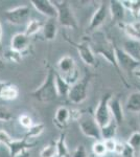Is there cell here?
Here are the masks:
<instances>
[{"mask_svg":"<svg viewBox=\"0 0 140 157\" xmlns=\"http://www.w3.org/2000/svg\"><path fill=\"white\" fill-rule=\"evenodd\" d=\"M89 44H90L94 55H99L105 58V60L108 61V63H110L112 66L114 67V69L116 70L117 75H119V78L123 81L124 86L126 87H130V84L127 82L126 77L123 75V71H121L118 64H117L116 55H115V44L112 41H110L106 37V35L101 32L94 33L91 43H89Z\"/></svg>","mask_w":140,"mask_h":157,"instance_id":"1","label":"cell"},{"mask_svg":"<svg viewBox=\"0 0 140 157\" xmlns=\"http://www.w3.org/2000/svg\"><path fill=\"white\" fill-rule=\"evenodd\" d=\"M30 94L32 98L41 103L52 102L57 98H59L57 88H55V71L52 68L48 69L43 83Z\"/></svg>","mask_w":140,"mask_h":157,"instance_id":"2","label":"cell"},{"mask_svg":"<svg viewBox=\"0 0 140 157\" xmlns=\"http://www.w3.org/2000/svg\"><path fill=\"white\" fill-rule=\"evenodd\" d=\"M55 6L58 10V23L64 27L70 29H75L78 27V21H76L75 15L71 9L68 1L65 0H55L52 1Z\"/></svg>","mask_w":140,"mask_h":157,"instance_id":"3","label":"cell"},{"mask_svg":"<svg viewBox=\"0 0 140 157\" xmlns=\"http://www.w3.org/2000/svg\"><path fill=\"white\" fill-rule=\"evenodd\" d=\"M91 77L89 75H86L81 80H78L74 84L71 85L68 98L73 104H82L88 97V87L90 83Z\"/></svg>","mask_w":140,"mask_h":157,"instance_id":"4","label":"cell"},{"mask_svg":"<svg viewBox=\"0 0 140 157\" xmlns=\"http://www.w3.org/2000/svg\"><path fill=\"white\" fill-rule=\"evenodd\" d=\"M111 98H112L111 93L104 94L101 97L100 101L98 102V105L95 108V111H94L93 116L100 128L106 127L107 125H109L113 121L110 112V108H109V102H110Z\"/></svg>","mask_w":140,"mask_h":157,"instance_id":"5","label":"cell"},{"mask_svg":"<svg viewBox=\"0 0 140 157\" xmlns=\"http://www.w3.org/2000/svg\"><path fill=\"white\" fill-rule=\"evenodd\" d=\"M80 125V129L82 131V133L85 136H87L89 138H92L95 141L103 140L101 137V128L99 127L97 121H95L94 116L91 115H83V117L81 118L78 121Z\"/></svg>","mask_w":140,"mask_h":157,"instance_id":"6","label":"cell"},{"mask_svg":"<svg viewBox=\"0 0 140 157\" xmlns=\"http://www.w3.org/2000/svg\"><path fill=\"white\" fill-rule=\"evenodd\" d=\"M58 68L61 72V75L68 81L69 84H74L78 78V72H76V65L75 61L71 56L66 55L62 57L58 62Z\"/></svg>","mask_w":140,"mask_h":157,"instance_id":"7","label":"cell"},{"mask_svg":"<svg viewBox=\"0 0 140 157\" xmlns=\"http://www.w3.org/2000/svg\"><path fill=\"white\" fill-rule=\"evenodd\" d=\"M115 55H116L117 64H118L121 71L134 73L135 70H137L140 67V62L133 59L123 48L116 46V45H115Z\"/></svg>","mask_w":140,"mask_h":157,"instance_id":"8","label":"cell"},{"mask_svg":"<svg viewBox=\"0 0 140 157\" xmlns=\"http://www.w3.org/2000/svg\"><path fill=\"white\" fill-rule=\"evenodd\" d=\"M29 7L27 6H20L7 10L6 12V18L9 23L20 25L26 22L29 16Z\"/></svg>","mask_w":140,"mask_h":157,"instance_id":"9","label":"cell"},{"mask_svg":"<svg viewBox=\"0 0 140 157\" xmlns=\"http://www.w3.org/2000/svg\"><path fill=\"white\" fill-rule=\"evenodd\" d=\"M32 6L38 13L48 19H57L58 18V10L55 6L52 1L49 0H32Z\"/></svg>","mask_w":140,"mask_h":157,"instance_id":"10","label":"cell"},{"mask_svg":"<svg viewBox=\"0 0 140 157\" xmlns=\"http://www.w3.org/2000/svg\"><path fill=\"white\" fill-rule=\"evenodd\" d=\"M108 13H109V4H107L106 2H101L90 19L89 26H88L89 32H95L96 29H98L104 24V22H105Z\"/></svg>","mask_w":140,"mask_h":157,"instance_id":"11","label":"cell"},{"mask_svg":"<svg viewBox=\"0 0 140 157\" xmlns=\"http://www.w3.org/2000/svg\"><path fill=\"white\" fill-rule=\"evenodd\" d=\"M72 44L75 46L81 59H82V61L86 65H88V66H95L96 65L95 55H94L93 50L88 42L83 41L81 43H72Z\"/></svg>","mask_w":140,"mask_h":157,"instance_id":"12","label":"cell"},{"mask_svg":"<svg viewBox=\"0 0 140 157\" xmlns=\"http://www.w3.org/2000/svg\"><path fill=\"white\" fill-rule=\"evenodd\" d=\"M126 11V7L123 6L120 0H111V1H109V13L111 14L112 20L114 22H116V23H123Z\"/></svg>","mask_w":140,"mask_h":157,"instance_id":"13","label":"cell"},{"mask_svg":"<svg viewBox=\"0 0 140 157\" xmlns=\"http://www.w3.org/2000/svg\"><path fill=\"white\" fill-rule=\"evenodd\" d=\"M109 108H110V112L113 121H115L117 125L123 124V121L124 120V113H123V105H121V102L118 97L112 95L110 102H109Z\"/></svg>","mask_w":140,"mask_h":157,"instance_id":"14","label":"cell"},{"mask_svg":"<svg viewBox=\"0 0 140 157\" xmlns=\"http://www.w3.org/2000/svg\"><path fill=\"white\" fill-rule=\"evenodd\" d=\"M34 146L32 144H29L27 141V138H22V139H13L12 143L9 144L7 149H9V155L11 157H16L19 154L26 152L28 149H30Z\"/></svg>","mask_w":140,"mask_h":157,"instance_id":"15","label":"cell"},{"mask_svg":"<svg viewBox=\"0 0 140 157\" xmlns=\"http://www.w3.org/2000/svg\"><path fill=\"white\" fill-rule=\"evenodd\" d=\"M29 46V37L25 35V33H18L14 35L11 41V49L17 52H22L26 50Z\"/></svg>","mask_w":140,"mask_h":157,"instance_id":"16","label":"cell"},{"mask_svg":"<svg viewBox=\"0 0 140 157\" xmlns=\"http://www.w3.org/2000/svg\"><path fill=\"white\" fill-rule=\"evenodd\" d=\"M19 95L18 87L9 82L0 81V98L4 101H14Z\"/></svg>","mask_w":140,"mask_h":157,"instance_id":"17","label":"cell"},{"mask_svg":"<svg viewBox=\"0 0 140 157\" xmlns=\"http://www.w3.org/2000/svg\"><path fill=\"white\" fill-rule=\"evenodd\" d=\"M121 48L129 56H131L133 59L140 62V41L133 39H128L123 42Z\"/></svg>","mask_w":140,"mask_h":157,"instance_id":"18","label":"cell"},{"mask_svg":"<svg viewBox=\"0 0 140 157\" xmlns=\"http://www.w3.org/2000/svg\"><path fill=\"white\" fill-rule=\"evenodd\" d=\"M43 35L47 41H52L55 39L58 34V20L57 19H48L43 25Z\"/></svg>","mask_w":140,"mask_h":157,"instance_id":"19","label":"cell"},{"mask_svg":"<svg viewBox=\"0 0 140 157\" xmlns=\"http://www.w3.org/2000/svg\"><path fill=\"white\" fill-rule=\"evenodd\" d=\"M70 120V110L65 106H61L55 111V116L53 118V123L60 128H64Z\"/></svg>","mask_w":140,"mask_h":157,"instance_id":"20","label":"cell"},{"mask_svg":"<svg viewBox=\"0 0 140 157\" xmlns=\"http://www.w3.org/2000/svg\"><path fill=\"white\" fill-rule=\"evenodd\" d=\"M123 32L127 34L129 39L140 41V22H132V23H120L118 24Z\"/></svg>","mask_w":140,"mask_h":157,"instance_id":"21","label":"cell"},{"mask_svg":"<svg viewBox=\"0 0 140 157\" xmlns=\"http://www.w3.org/2000/svg\"><path fill=\"white\" fill-rule=\"evenodd\" d=\"M126 109L130 112L140 113V91L130 93L126 102Z\"/></svg>","mask_w":140,"mask_h":157,"instance_id":"22","label":"cell"},{"mask_svg":"<svg viewBox=\"0 0 140 157\" xmlns=\"http://www.w3.org/2000/svg\"><path fill=\"white\" fill-rule=\"evenodd\" d=\"M55 88H57V92L59 97H68L71 85L60 73L55 72Z\"/></svg>","mask_w":140,"mask_h":157,"instance_id":"23","label":"cell"},{"mask_svg":"<svg viewBox=\"0 0 140 157\" xmlns=\"http://www.w3.org/2000/svg\"><path fill=\"white\" fill-rule=\"evenodd\" d=\"M43 24L40 20H37V19H32L27 22V25H26V29H25V35L27 37H32V36H35L36 34L40 32V30L43 29Z\"/></svg>","mask_w":140,"mask_h":157,"instance_id":"24","label":"cell"},{"mask_svg":"<svg viewBox=\"0 0 140 157\" xmlns=\"http://www.w3.org/2000/svg\"><path fill=\"white\" fill-rule=\"evenodd\" d=\"M57 151H58V157H68L69 152H68L67 144H66V134L62 133L57 141Z\"/></svg>","mask_w":140,"mask_h":157,"instance_id":"25","label":"cell"},{"mask_svg":"<svg viewBox=\"0 0 140 157\" xmlns=\"http://www.w3.org/2000/svg\"><path fill=\"white\" fill-rule=\"evenodd\" d=\"M117 124L114 121H112L109 125H107L106 127L101 128V137L103 140H107V139H112L115 138L116 131H117Z\"/></svg>","mask_w":140,"mask_h":157,"instance_id":"26","label":"cell"},{"mask_svg":"<svg viewBox=\"0 0 140 157\" xmlns=\"http://www.w3.org/2000/svg\"><path fill=\"white\" fill-rule=\"evenodd\" d=\"M121 3L126 10L131 11L136 18L140 16V0H121Z\"/></svg>","mask_w":140,"mask_h":157,"instance_id":"27","label":"cell"},{"mask_svg":"<svg viewBox=\"0 0 140 157\" xmlns=\"http://www.w3.org/2000/svg\"><path fill=\"white\" fill-rule=\"evenodd\" d=\"M40 157H58V151H57V145L55 141L45 146L40 152Z\"/></svg>","mask_w":140,"mask_h":157,"instance_id":"28","label":"cell"},{"mask_svg":"<svg viewBox=\"0 0 140 157\" xmlns=\"http://www.w3.org/2000/svg\"><path fill=\"white\" fill-rule=\"evenodd\" d=\"M44 129H45V127H44L43 124H36V125H34L32 128H29L28 130H27V133H26V135H25V138L39 137V136L43 133Z\"/></svg>","mask_w":140,"mask_h":157,"instance_id":"29","label":"cell"},{"mask_svg":"<svg viewBox=\"0 0 140 157\" xmlns=\"http://www.w3.org/2000/svg\"><path fill=\"white\" fill-rule=\"evenodd\" d=\"M92 152L95 156L97 157H104L108 153L107 151V148L105 146V143L104 140H98V141H95V143L92 145Z\"/></svg>","mask_w":140,"mask_h":157,"instance_id":"30","label":"cell"},{"mask_svg":"<svg viewBox=\"0 0 140 157\" xmlns=\"http://www.w3.org/2000/svg\"><path fill=\"white\" fill-rule=\"evenodd\" d=\"M22 54H20V52H15V50L13 49H9L7 52H6V54H4V57H6V59L7 61H9V62H13V63H20L22 60Z\"/></svg>","mask_w":140,"mask_h":157,"instance_id":"31","label":"cell"},{"mask_svg":"<svg viewBox=\"0 0 140 157\" xmlns=\"http://www.w3.org/2000/svg\"><path fill=\"white\" fill-rule=\"evenodd\" d=\"M127 144L133 148L134 150H137L138 148H140V132H134L131 134V136L129 137Z\"/></svg>","mask_w":140,"mask_h":157,"instance_id":"32","label":"cell"},{"mask_svg":"<svg viewBox=\"0 0 140 157\" xmlns=\"http://www.w3.org/2000/svg\"><path fill=\"white\" fill-rule=\"evenodd\" d=\"M19 123H20V125H21L22 127L25 128V129H27V130L34 126V123H32V117H30L28 114L20 115L19 116Z\"/></svg>","mask_w":140,"mask_h":157,"instance_id":"33","label":"cell"},{"mask_svg":"<svg viewBox=\"0 0 140 157\" xmlns=\"http://www.w3.org/2000/svg\"><path fill=\"white\" fill-rule=\"evenodd\" d=\"M13 139L14 138H12V136L9 135L6 130H0V144H1V145L6 146L7 148L9 144L12 143Z\"/></svg>","mask_w":140,"mask_h":157,"instance_id":"34","label":"cell"},{"mask_svg":"<svg viewBox=\"0 0 140 157\" xmlns=\"http://www.w3.org/2000/svg\"><path fill=\"white\" fill-rule=\"evenodd\" d=\"M13 120L12 113L4 107H0V121H9Z\"/></svg>","mask_w":140,"mask_h":157,"instance_id":"35","label":"cell"},{"mask_svg":"<svg viewBox=\"0 0 140 157\" xmlns=\"http://www.w3.org/2000/svg\"><path fill=\"white\" fill-rule=\"evenodd\" d=\"M72 157H87V151L84 145H78L73 152Z\"/></svg>","mask_w":140,"mask_h":157,"instance_id":"36","label":"cell"},{"mask_svg":"<svg viewBox=\"0 0 140 157\" xmlns=\"http://www.w3.org/2000/svg\"><path fill=\"white\" fill-rule=\"evenodd\" d=\"M83 113L80 109H71L70 110V120L74 121H80L81 118L83 117Z\"/></svg>","mask_w":140,"mask_h":157,"instance_id":"37","label":"cell"},{"mask_svg":"<svg viewBox=\"0 0 140 157\" xmlns=\"http://www.w3.org/2000/svg\"><path fill=\"white\" fill-rule=\"evenodd\" d=\"M104 143H105L107 151L110 152V153H114V150H115V147H116V143H117V140H115V138L107 139V140H104Z\"/></svg>","mask_w":140,"mask_h":157,"instance_id":"38","label":"cell"},{"mask_svg":"<svg viewBox=\"0 0 140 157\" xmlns=\"http://www.w3.org/2000/svg\"><path fill=\"white\" fill-rule=\"evenodd\" d=\"M124 150H126V144H123V143H120V141H117V143H116V147H115V150H114V153L117 154V155H121V156H123Z\"/></svg>","mask_w":140,"mask_h":157,"instance_id":"39","label":"cell"},{"mask_svg":"<svg viewBox=\"0 0 140 157\" xmlns=\"http://www.w3.org/2000/svg\"><path fill=\"white\" fill-rule=\"evenodd\" d=\"M134 149L131 148L128 144H126V150H124L123 156V157H134Z\"/></svg>","mask_w":140,"mask_h":157,"instance_id":"40","label":"cell"},{"mask_svg":"<svg viewBox=\"0 0 140 157\" xmlns=\"http://www.w3.org/2000/svg\"><path fill=\"white\" fill-rule=\"evenodd\" d=\"M4 68H6V63H4V61L1 59V58H0V72L2 71V70L4 69Z\"/></svg>","mask_w":140,"mask_h":157,"instance_id":"41","label":"cell"},{"mask_svg":"<svg viewBox=\"0 0 140 157\" xmlns=\"http://www.w3.org/2000/svg\"><path fill=\"white\" fill-rule=\"evenodd\" d=\"M16 157H29V154H28V152H23V153H21V154H19L18 156Z\"/></svg>","mask_w":140,"mask_h":157,"instance_id":"42","label":"cell"},{"mask_svg":"<svg viewBox=\"0 0 140 157\" xmlns=\"http://www.w3.org/2000/svg\"><path fill=\"white\" fill-rule=\"evenodd\" d=\"M134 75H135L136 78H140V67H139L137 70H135V71H134Z\"/></svg>","mask_w":140,"mask_h":157,"instance_id":"43","label":"cell"},{"mask_svg":"<svg viewBox=\"0 0 140 157\" xmlns=\"http://www.w3.org/2000/svg\"><path fill=\"white\" fill-rule=\"evenodd\" d=\"M1 43H2V26L1 23H0V46H1Z\"/></svg>","mask_w":140,"mask_h":157,"instance_id":"44","label":"cell"},{"mask_svg":"<svg viewBox=\"0 0 140 157\" xmlns=\"http://www.w3.org/2000/svg\"><path fill=\"white\" fill-rule=\"evenodd\" d=\"M138 117H139V124H140V113L138 114Z\"/></svg>","mask_w":140,"mask_h":157,"instance_id":"45","label":"cell"},{"mask_svg":"<svg viewBox=\"0 0 140 157\" xmlns=\"http://www.w3.org/2000/svg\"><path fill=\"white\" fill-rule=\"evenodd\" d=\"M138 157H140V153H139V156H138Z\"/></svg>","mask_w":140,"mask_h":157,"instance_id":"46","label":"cell"}]
</instances>
